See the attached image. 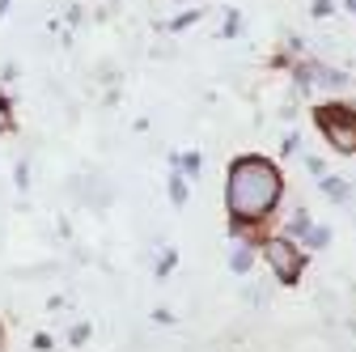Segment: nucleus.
Instances as JSON below:
<instances>
[{
    "instance_id": "nucleus-1",
    "label": "nucleus",
    "mask_w": 356,
    "mask_h": 352,
    "mask_svg": "<svg viewBox=\"0 0 356 352\" xmlns=\"http://www.w3.org/2000/svg\"><path fill=\"white\" fill-rule=\"evenodd\" d=\"M284 174L263 153H238L225 166V225L267 234L284 204Z\"/></svg>"
},
{
    "instance_id": "nucleus-2",
    "label": "nucleus",
    "mask_w": 356,
    "mask_h": 352,
    "mask_svg": "<svg viewBox=\"0 0 356 352\" xmlns=\"http://www.w3.org/2000/svg\"><path fill=\"white\" fill-rule=\"evenodd\" d=\"M254 250H259V263L267 268V276H272L280 289L301 285V276H305V268H309V255L301 250V242H293V238H284V234H263V238L254 242Z\"/></svg>"
},
{
    "instance_id": "nucleus-3",
    "label": "nucleus",
    "mask_w": 356,
    "mask_h": 352,
    "mask_svg": "<svg viewBox=\"0 0 356 352\" xmlns=\"http://www.w3.org/2000/svg\"><path fill=\"white\" fill-rule=\"evenodd\" d=\"M314 127H318V136L327 141L331 153L356 157V106L323 102V106H314Z\"/></svg>"
},
{
    "instance_id": "nucleus-4",
    "label": "nucleus",
    "mask_w": 356,
    "mask_h": 352,
    "mask_svg": "<svg viewBox=\"0 0 356 352\" xmlns=\"http://www.w3.org/2000/svg\"><path fill=\"white\" fill-rule=\"evenodd\" d=\"M225 268H229L234 276H250V272L259 268V250H254V242H234V250H229V259H225Z\"/></svg>"
},
{
    "instance_id": "nucleus-5",
    "label": "nucleus",
    "mask_w": 356,
    "mask_h": 352,
    "mask_svg": "<svg viewBox=\"0 0 356 352\" xmlns=\"http://www.w3.org/2000/svg\"><path fill=\"white\" fill-rule=\"evenodd\" d=\"M318 191H323L331 204H352L356 183H352V179H343V174H323V179H318Z\"/></svg>"
},
{
    "instance_id": "nucleus-6",
    "label": "nucleus",
    "mask_w": 356,
    "mask_h": 352,
    "mask_svg": "<svg viewBox=\"0 0 356 352\" xmlns=\"http://www.w3.org/2000/svg\"><path fill=\"white\" fill-rule=\"evenodd\" d=\"M165 200H170V208H178V212L191 204V183H187V174L174 170V166H170V174H165Z\"/></svg>"
},
{
    "instance_id": "nucleus-7",
    "label": "nucleus",
    "mask_w": 356,
    "mask_h": 352,
    "mask_svg": "<svg viewBox=\"0 0 356 352\" xmlns=\"http://www.w3.org/2000/svg\"><path fill=\"white\" fill-rule=\"evenodd\" d=\"M170 166L187 174V183H200L204 179V153L200 149H183V153H170Z\"/></svg>"
},
{
    "instance_id": "nucleus-8",
    "label": "nucleus",
    "mask_w": 356,
    "mask_h": 352,
    "mask_svg": "<svg viewBox=\"0 0 356 352\" xmlns=\"http://www.w3.org/2000/svg\"><path fill=\"white\" fill-rule=\"evenodd\" d=\"M272 293H276V280L272 276H267V280H250L242 289V297H246L250 310H267V305H272Z\"/></svg>"
},
{
    "instance_id": "nucleus-9",
    "label": "nucleus",
    "mask_w": 356,
    "mask_h": 352,
    "mask_svg": "<svg viewBox=\"0 0 356 352\" xmlns=\"http://www.w3.org/2000/svg\"><path fill=\"white\" fill-rule=\"evenodd\" d=\"M309 225H314V216H309V208L297 200V208H293V216L284 221V230H276V234H284V238H293V242H301L305 234H309Z\"/></svg>"
},
{
    "instance_id": "nucleus-10",
    "label": "nucleus",
    "mask_w": 356,
    "mask_h": 352,
    "mask_svg": "<svg viewBox=\"0 0 356 352\" xmlns=\"http://www.w3.org/2000/svg\"><path fill=\"white\" fill-rule=\"evenodd\" d=\"M327 246H331V225H318V221H314V225H309V234L301 238V250L314 259V255H323Z\"/></svg>"
},
{
    "instance_id": "nucleus-11",
    "label": "nucleus",
    "mask_w": 356,
    "mask_h": 352,
    "mask_svg": "<svg viewBox=\"0 0 356 352\" xmlns=\"http://www.w3.org/2000/svg\"><path fill=\"white\" fill-rule=\"evenodd\" d=\"M30 161H34V157H26V153L13 161V191H17V195H30V187H34V166H30Z\"/></svg>"
},
{
    "instance_id": "nucleus-12",
    "label": "nucleus",
    "mask_w": 356,
    "mask_h": 352,
    "mask_svg": "<svg viewBox=\"0 0 356 352\" xmlns=\"http://www.w3.org/2000/svg\"><path fill=\"white\" fill-rule=\"evenodd\" d=\"M225 17H220V30H216V38H238L242 34V13L238 9H220Z\"/></svg>"
},
{
    "instance_id": "nucleus-13",
    "label": "nucleus",
    "mask_w": 356,
    "mask_h": 352,
    "mask_svg": "<svg viewBox=\"0 0 356 352\" xmlns=\"http://www.w3.org/2000/svg\"><path fill=\"white\" fill-rule=\"evenodd\" d=\"M174 268H178V250H174V246H161V259H153V276L165 280Z\"/></svg>"
},
{
    "instance_id": "nucleus-14",
    "label": "nucleus",
    "mask_w": 356,
    "mask_h": 352,
    "mask_svg": "<svg viewBox=\"0 0 356 352\" xmlns=\"http://www.w3.org/2000/svg\"><path fill=\"white\" fill-rule=\"evenodd\" d=\"M17 131V115H13V102L5 98V90H0V136H13Z\"/></svg>"
},
{
    "instance_id": "nucleus-15",
    "label": "nucleus",
    "mask_w": 356,
    "mask_h": 352,
    "mask_svg": "<svg viewBox=\"0 0 356 352\" xmlns=\"http://www.w3.org/2000/svg\"><path fill=\"white\" fill-rule=\"evenodd\" d=\"M339 13V0H309V22H331Z\"/></svg>"
},
{
    "instance_id": "nucleus-16",
    "label": "nucleus",
    "mask_w": 356,
    "mask_h": 352,
    "mask_svg": "<svg viewBox=\"0 0 356 352\" xmlns=\"http://www.w3.org/2000/svg\"><path fill=\"white\" fill-rule=\"evenodd\" d=\"M89 335H94V327H89V319L72 323V327H68V348H85V344H89Z\"/></svg>"
},
{
    "instance_id": "nucleus-17",
    "label": "nucleus",
    "mask_w": 356,
    "mask_h": 352,
    "mask_svg": "<svg viewBox=\"0 0 356 352\" xmlns=\"http://www.w3.org/2000/svg\"><path fill=\"white\" fill-rule=\"evenodd\" d=\"M149 60H178V47H174V42H149V51H145Z\"/></svg>"
},
{
    "instance_id": "nucleus-18",
    "label": "nucleus",
    "mask_w": 356,
    "mask_h": 352,
    "mask_svg": "<svg viewBox=\"0 0 356 352\" xmlns=\"http://www.w3.org/2000/svg\"><path fill=\"white\" fill-rule=\"evenodd\" d=\"M280 157H301V136L297 131H289V136L280 141Z\"/></svg>"
},
{
    "instance_id": "nucleus-19",
    "label": "nucleus",
    "mask_w": 356,
    "mask_h": 352,
    "mask_svg": "<svg viewBox=\"0 0 356 352\" xmlns=\"http://www.w3.org/2000/svg\"><path fill=\"white\" fill-rule=\"evenodd\" d=\"M149 323H153V327H174L178 319H174V310H165V305H157V310L149 314Z\"/></svg>"
},
{
    "instance_id": "nucleus-20",
    "label": "nucleus",
    "mask_w": 356,
    "mask_h": 352,
    "mask_svg": "<svg viewBox=\"0 0 356 352\" xmlns=\"http://www.w3.org/2000/svg\"><path fill=\"white\" fill-rule=\"evenodd\" d=\"M305 170L314 174V179H323V174H327V161H323V157H314V153H305Z\"/></svg>"
},
{
    "instance_id": "nucleus-21",
    "label": "nucleus",
    "mask_w": 356,
    "mask_h": 352,
    "mask_svg": "<svg viewBox=\"0 0 356 352\" xmlns=\"http://www.w3.org/2000/svg\"><path fill=\"white\" fill-rule=\"evenodd\" d=\"M297 115H301V102L293 98V102H280V115H276V119H284V123H293Z\"/></svg>"
},
{
    "instance_id": "nucleus-22",
    "label": "nucleus",
    "mask_w": 356,
    "mask_h": 352,
    "mask_svg": "<svg viewBox=\"0 0 356 352\" xmlns=\"http://www.w3.org/2000/svg\"><path fill=\"white\" fill-rule=\"evenodd\" d=\"M34 348L38 352H51V335H34Z\"/></svg>"
},
{
    "instance_id": "nucleus-23",
    "label": "nucleus",
    "mask_w": 356,
    "mask_h": 352,
    "mask_svg": "<svg viewBox=\"0 0 356 352\" xmlns=\"http://www.w3.org/2000/svg\"><path fill=\"white\" fill-rule=\"evenodd\" d=\"M9 9H13V0H0V22L9 17Z\"/></svg>"
},
{
    "instance_id": "nucleus-24",
    "label": "nucleus",
    "mask_w": 356,
    "mask_h": 352,
    "mask_svg": "<svg viewBox=\"0 0 356 352\" xmlns=\"http://www.w3.org/2000/svg\"><path fill=\"white\" fill-rule=\"evenodd\" d=\"M339 5H343V13H352V17H356V0H339Z\"/></svg>"
},
{
    "instance_id": "nucleus-25",
    "label": "nucleus",
    "mask_w": 356,
    "mask_h": 352,
    "mask_svg": "<svg viewBox=\"0 0 356 352\" xmlns=\"http://www.w3.org/2000/svg\"><path fill=\"white\" fill-rule=\"evenodd\" d=\"M174 5H195V0H174Z\"/></svg>"
},
{
    "instance_id": "nucleus-26",
    "label": "nucleus",
    "mask_w": 356,
    "mask_h": 352,
    "mask_svg": "<svg viewBox=\"0 0 356 352\" xmlns=\"http://www.w3.org/2000/svg\"><path fill=\"white\" fill-rule=\"evenodd\" d=\"M0 344H5V323H0Z\"/></svg>"
}]
</instances>
